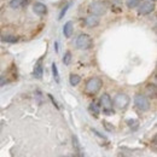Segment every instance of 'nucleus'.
Here are the masks:
<instances>
[{"label": "nucleus", "instance_id": "nucleus-1", "mask_svg": "<svg viewBox=\"0 0 157 157\" xmlns=\"http://www.w3.org/2000/svg\"><path fill=\"white\" fill-rule=\"evenodd\" d=\"M103 86V81L99 78H90L87 82H86V87H85V91L87 94H96L100 91Z\"/></svg>", "mask_w": 157, "mask_h": 157}, {"label": "nucleus", "instance_id": "nucleus-2", "mask_svg": "<svg viewBox=\"0 0 157 157\" xmlns=\"http://www.w3.org/2000/svg\"><path fill=\"white\" fill-rule=\"evenodd\" d=\"M92 45H93L92 38L87 34H80L76 39V46L80 50H88L92 47Z\"/></svg>", "mask_w": 157, "mask_h": 157}, {"label": "nucleus", "instance_id": "nucleus-3", "mask_svg": "<svg viewBox=\"0 0 157 157\" xmlns=\"http://www.w3.org/2000/svg\"><path fill=\"white\" fill-rule=\"evenodd\" d=\"M90 11H91L93 15H96V16L105 15L106 11H108V5H106L104 1H94V2L91 4Z\"/></svg>", "mask_w": 157, "mask_h": 157}, {"label": "nucleus", "instance_id": "nucleus-4", "mask_svg": "<svg viewBox=\"0 0 157 157\" xmlns=\"http://www.w3.org/2000/svg\"><path fill=\"white\" fill-rule=\"evenodd\" d=\"M134 104L141 111H147L150 109V101H149L147 97L144 94H137L134 98Z\"/></svg>", "mask_w": 157, "mask_h": 157}, {"label": "nucleus", "instance_id": "nucleus-5", "mask_svg": "<svg viewBox=\"0 0 157 157\" xmlns=\"http://www.w3.org/2000/svg\"><path fill=\"white\" fill-rule=\"evenodd\" d=\"M100 105L103 106V110H104L105 114H108V115L114 114V110H113V100H111L110 96L108 93H104L100 97Z\"/></svg>", "mask_w": 157, "mask_h": 157}, {"label": "nucleus", "instance_id": "nucleus-6", "mask_svg": "<svg viewBox=\"0 0 157 157\" xmlns=\"http://www.w3.org/2000/svg\"><path fill=\"white\" fill-rule=\"evenodd\" d=\"M114 104L118 109H126L129 104V97L124 93H117L114 98Z\"/></svg>", "mask_w": 157, "mask_h": 157}, {"label": "nucleus", "instance_id": "nucleus-7", "mask_svg": "<svg viewBox=\"0 0 157 157\" xmlns=\"http://www.w3.org/2000/svg\"><path fill=\"white\" fill-rule=\"evenodd\" d=\"M155 10V4H154V1H144L141 5H140V7H139V13L140 15H149V13H151L152 11Z\"/></svg>", "mask_w": 157, "mask_h": 157}, {"label": "nucleus", "instance_id": "nucleus-8", "mask_svg": "<svg viewBox=\"0 0 157 157\" xmlns=\"http://www.w3.org/2000/svg\"><path fill=\"white\" fill-rule=\"evenodd\" d=\"M85 23H86V25L87 27H91V28H93V27H97L99 24V16H96V15H88L87 17H86V20H85Z\"/></svg>", "mask_w": 157, "mask_h": 157}, {"label": "nucleus", "instance_id": "nucleus-9", "mask_svg": "<svg viewBox=\"0 0 157 157\" xmlns=\"http://www.w3.org/2000/svg\"><path fill=\"white\" fill-rule=\"evenodd\" d=\"M33 10H34L35 13L41 15V16L47 12V7H46V5H44L42 2H35L34 6H33Z\"/></svg>", "mask_w": 157, "mask_h": 157}, {"label": "nucleus", "instance_id": "nucleus-10", "mask_svg": "<svg viewBox=\"0 0 157 157\" xmlns=\"http://www.w3.org/2000/svg\"><path fill=\"white\" fill-rule=\"evenodd\" d=\"M73 32H74V27H73V22H67L65 24H64V27H63V33H64V36L65 38H70L71 36V34H73Z\"/></svg>", "mask_w": 157, "mask_h": 157}, {"label": "nucleus", "instance_id": "nucleus-11", "mask_svg": "<svg viewBox=\"0 0 157 157\" xmlns=\"http://www.w3.org/2000/svg\"><path fill=\"white\" fill-rule=\"evenodd\" d=\"M146 93L150 97H156V85L155 83H149L146 86Z\"/></svg>", "mask_w": 157, "mask_h": 157}, {"label": "nucleus", "instance_id": "nucleus-12", "mask_svg": "<svg viewBox=\"0 0 157 157\" xmlns=\"http://www.w3.org/2000/svg\"><path fill=\"white\" fill-rule=\"evenodd\" d=\"M1 40H2L4 42L15 44V42H17V41H18V38H17V36H15V35H12V34H9V35H4V36H1Z\"/></svg>", "mask_w": 157, "mask_h": 157}, {"label": "nucleus", "instance_id": "nucleus-13", "mask_svg": "<svg viewBox=\"0 0 157 157\" xmlns=\"http://www.w3.org/2000/svg\"><path fill=\"white\" fill-rule=\"evenodd\" d=\"M27 2V0H11L10 1V6L12 9H18V7H22L24 6Z\"/></svg>", "mask_w": 157, "mask_h": 157}, {"label": "nucleus", "instance_id": "nucleus-14", "mask_svg": "<svg viewBox=\"0 0 157 157\" xmlns=\"http://www.w3.org/2000/svg\"><path fill=\"white\" fill-rule=\"evenodd\" d=\"M34 76L36 78H42V65H41V62H39L35 65V68H34Z\"/></svg>", "mask_w": 157, "mask_h": 157}, {"label": "nucleus", "instance_id": "nucleus-15", "mask_svg": "<svg viewBox=\"0 0 157 157\" xmlns=\"http://www.w3.org/2000/svg\"><path fill=\"white\" fill-rule=\"evenodd\" d=\"M80 81H81V78H80L78 75H76V74H71L70 78H69V82H70L71 86H76V85H78Z\"/></svg>", "mask_w": 157, "mask_h": 157}, {"label": "nucleus", "instance_id": "nucleus-16", "mask_svg": "<svg viewBox=\"0 0 157 157\" xmlns=\"http://www.w3.org/2000/svg\"><path fill=\"white\" fill-rule=\"evenodd\" d=\"M90 111L97 116V115L99 114V111H100V110H99V105L97 104V103H92V104L90 105Z\"/></svg>", "mask_w": 157, "mask_h": 157}, {"label": "nucleus", "instance_id": "nucleus-17", "mask_svg": "<svg viewBox=\"0 0 157 157\" xmlns=\"http://www.w3.org/2000/svg\"><path fill=\"white\" fill-rule=\"evenodd\" d=\"M139 4H140V0H126V5H127L129 9L137 7Z\"/></svg>", "mask_w": 157, "mask_h": 157}, {"label": "nucleus", "instance_id": "nucleus-18", "mask_svg": "<svg viewBox=\"0 0 157 157\" xmlns=\"http://www.w3.org/2000/svg\"><path fill=\"white\" fill-rule=\"evenodd\" d=\"M52 74H53V78L56 80V82H59V73H58V68H57L56 63L52 64Z\"/></svg>", "mask_w": 157, "mask_h": 157}, {"label": "nucleus", "instance_id": "nucleus-19", "mask_svg": "<svg viewBox=\"0 0 157 157\" xmlns=\"http://www.w3.org/2000/svg\"><path fill=\"white\" fill-rule=\"evenodd\" d=\"M70 62H71V53L68 51V52H65V53H64L63 63H64L65 65H69V64H70Z\"/></svg>", "mask_w": 157, "mask_h": 157}, {"label": "nucleus", "instance_id": "nucleus-20", "mask_svg": "<svg viewBox=\"0 0 157 157\" xmlns=\"http://www.w3.org/2000/svg\"><path fill=\"white\" fill-rule=\"evenodd\" d=\"M73 144H74V147H75V150L78 151V152H80V143H78V137H73Z\"/></svg>", "mask_w": 157, "mask_h": 157}, {"label": "nucleus", "instance_id": "nucleus-21", "mask_svg": "<svg viewBox=\"0 0 157 157\" xmlns=\"http://www.w3.org/2000/svg\"><path fill=\"white\" fill-rule=\"evenodd\" d=\"M103 124H104V127L106 128V131H109V132H113L114 131V126L111 124V123H109V122H103Z\"/></svg>", "mask_w": 157, "mask_h": 157}, {"label": "nucleus", "instance_id": "nucleus-22", "mask_svg": "<svg viewBox=\"0 0 157 157\" xmlns=\"http://www.w3.org/2000/svg\"><path fill=\"white\" fill-rule=\"evenodd\" d=\"M127 123H128V126L132 128H137V126H138V121H136V120H128L127 121Z\"/></svg>", "mask_w": 157, "mask_h": 157}, {"label": "nucleus", "instance_id": "nucleus-23", "mask_svg": "<svg viewBox=\"0 0 157 157\" xmlns=\"http://www.w3.org/2000/svg\"><path fill=\"white\" fill-rule=\"evenodd\" d=\"M48 98L51 99V100H52V103H53V104H55V106H56V108H57V109H58V105H57V103H56V100H55V99H53V97H52V96H51V94H48Z\"/></svg>", "mask_w": 157, "mask_h": 157}, {"label": "nucleus", "instance_id": "nucleus-24", "mask_svg": "<svg viewBox=\"0 0 157 157\" xmlns=\"http://www.w3.org/2000/svg\"><path fill=\"white\" fill-rule=\"evenodd\" d=\"M6 82H7V80H6L5 78H0V85H4V83H6Z\"/></svg>", "mask_w": 157, "mask_h": 157}, {"label": "nucleus", "instance_id": "nucleus-25", "mask_svg": "<svg viewBox=\"0 0 157 157\" xmlns=\"http://www.w3.org/2000/svg\"><path fill=\"white\" fill-rule=\"evenodd\" d=\"M78 155H80V157H86L85 156V154H83V152H81V151H80V154H78Z\"/></svg>", "mask_w": 157, "mask_h": 157}, {"label": "nucleus", "instance_id": "nucleus-26", "mask_svg": "<svg viewBox=\"0 0 157 157\" xmlns=\"http://www.w3.org/2000/svg\"><path fill=\"white\" fill-rule=\"evenodd\" d=\"M117 157H124V156H123V155H118Z\"/></svg>", "mask_w": 157, "mask_h": 157}, {"label": "nucleus", "instance_id": "nucleus-27", "mask_svg": "<svg viewBox=\"0 0 157 157\" xmlns=\"http://www.w3.org/2000/svg\"><path fill=\"white\" fill-rule=\"evenodd\" d=\"M150 1H155V0H150Z\"/></svg>", "mask_w": 157, "mask_h": 157}]
</instances>
